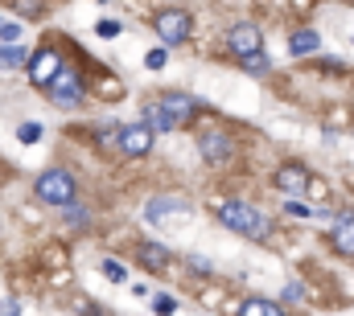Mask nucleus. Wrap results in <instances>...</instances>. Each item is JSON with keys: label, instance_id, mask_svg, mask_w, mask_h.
<instances>
[{"label": "nucleus", "instance_id": "25", "mask_svg": "<svg viewBox=\"0 0 354 316\" xmlns=\"http://www.w3.org/2000/svg\"><path fill=\"white\" fill-rule=\"evenodd\" d=\"M165 62H169L165 50H149V54H145V66H149V70H165Z\"/></svg>", "mask_w": 354, "mask_h": 316}, {"label": "nucleus", "instance_id": "16", "mask_svg": "<svg viewBox=\"0 0 354 316\" xmlns=\"http://www.w3.org/2000/svg\"><path fill=\"white\" fill-rule=\"evenodd\" d=\"M239 316H284V308H280L276 300H260V296H256V300H243V304H239Z\"/></svg>", "mask_w": 354, "mask_h": 316}, {"label": "nucleus", "instance_id": "12", "mask_svg": "<svg viewBox=\"0 0 354 316\" xmlns=\"http://www.w3.org/2000/svg\"><path fill=\"white\" fill-rule=\"evenodd\" d=\"M334 246L342 255H354V210H342L334 218Z\"/></svg>", "mask_w": 354, "mask_h": 316}, {"label": "nucleus", "instance_id": "30", "mask_svg": "<svg viewBox=\"0 0 354 316\" xmlns=\"http://www.w3.org/2000/svg\"><path fill=\"white\" fill-rule=\"evenodd\" d=\"M79 316H103V313H99L95 304H83V308H79Z\"/></svg>", "mask_w": 354, "mask_h": 316}, {"label": "nucleus", "instance_id": "11", "mask_svg": "<svg viewBox=\"0 0 354 316\" xmlns=\"http://www.w3.org/2000/svg\"><path fill=\"white\" fill-rule=\"evenodd\" d=\"M189 210H194V206H189L185 197H153V201L145 206V222H153V226H157L165 214H189Z\"/></svg>", "mask_w": 354, "mask_h": 316}, {"label": "nucleus", "instance_id": "20", "mask_svg": "<svg viewBox=\"0 0 354 316\" xmlns=\"http://www.w3.org/2000/svg\"><path fill=\"white\" fill-rule=\"evenodd\" d=\"M95 33H99V37H120V33H124V25H120L115 17H103V21L95 25Z\"/></svg>", "mask_w": 354, "mask_h": 316}, {"label": "nucleus", "instance_id": "10", "mask_svg": "<svg viewBox=\"0 0 354 316\" xmlns=\"http://www.w3.org/2000/svg\"><path fill=\"white\" fill-rule=\"evenodd\" d=\"M309 185H313V177H309V168L305 164H280L276 168V189L280 193H288V197H301V193H309Z\"/></svg>", "mask_w": 354, "mask_h": 316}, {"label": "nucleus", "instance_id": "18", "mask_svg": "<svg viewBox=\"0 0 354 316\" xmlns=\"http://www.w3.org/2000/svg\"><path fill=\"white\" fill-rule=\"evenodd\" d=\"M239 62H243V70H248V75H256V79H264L268 70H272V62H268L264 50H260V54H248V58H239Z\"/></svg>", "mask_w": 354, "mask_h": 316}, {"label": "nucleus", "instance_id": "6", "mask_svg": "<svg viewBox=\"0 0 354 316\" xmlns=\"http://www.w3.org/2000/svg\"><path fill=\"white\" fill-rule=\"evenodd\" d=\"M157 103H161V111L174 119L177 128H185V124L202 111V99H194V95H185V90H165Z\"/></svg>", "mask_w": 354, "mask_h": 316}, {"label": "nucleus", "instance_id": "26", "mask_svg": "<svg viewBox=\"0 0 354 316\" xmlns=\"http://www.w3.org/2000/svg\"><path fill=\"white\" fill-rule=\"evenodd\" d=\"M153 313H157V316L177 313V300H174V296H157V300H153Z\"/></svg>", "mask_w": 354, "mask_h": 316}, {"label": "nucleus", "instance_id": "29", "mask_svg": "<svg viewBox=\"0 0 354 316\" xmlns=\"http://www.w3.org/2000/svg\"><path fill=\"white\" fill-rule=\"evenodd\" d=\"M189 267H194V271H202V275H206V271H210V263H206V259H202V255H189Z\"/></svg>", "mask_w": 354, "mask_h": 316}, {"label": "nucleus", "instance_id": "27", "mask_svg": "<svg viewBox=\"0 0 354 316\" xmlns=\"http://www.w3.org/2000/svg\"><path fill=\"white\" fill-rule=\"evenodd\" d=\"M301 296H305V288H301V284H288V288H284V300H288V304H297Z\"/></svg>", "mask_w": 354, "mask_h": 316}, {"label": "nucleus", "instance_id": "2", "mask_svg": "<svg viewBox=\"0 0 354 316\" xmlns=\"http://www.w3.org/2000/svg\"><path fill=\"white\" fill-rule=\"evenodd\" d=\"M33 193H37V201H46V206H71L75 197H79V185H75V177L66 172V168H46L37 181H33Z\"/></svg>", "mask_w": 354, "mask_h": 316}, {"label": "nucleus", "instance_id": "23", "mask_svg": "<svg viewBox=\"0 0 354 316\" xmlns=\"http://www.w3.org/2000/svg\"><path fill=\"white\" fill-rule=\"evenodd\" d=\"M103 275H107L111 284H124V279H128V271H124V263H111V259H103Z\"/></svg>", "mask_w": 354, "mask_h": 316}, {"label": "nucleus", "instance_id": "15", "mask_svg": "<svg viewBox=\"0 0 354 316\" xmlns=\"http://www.w3.org/2000/svg\"><path fill=\"white\" fill-rule=\"evenodd\" d=\"M169 259H174V255H169L161 242H145V246H140V263H145L149 271H165V267H169Z\"/></svg>", "mask_w": 354, "mask_h": 316}, {"label": "nucleus", "instance_id": "14", "mask_svg": "<svg viewBox=\"0 0 354 316\" xmlns=\"http://www.w3.org/2000/svg\"><path fill=\"white\" fill-rule=\"evenodd\" d=\"M288 50H292L297 58H309V54H317V50H322V37H317L313 29H297V33L288 37Z\"/></svg>", "mask_w": 354, "mask_h": 316}, {"label": "nucleus", "instance_id": "24", "mask_svg": "<svg viewBox=\"0 0 354 316\" xmlns=\"http://www.w3.org/2000/svg\"><path fill=\"white\" fill-rule=\"evenodd\" d=\"M62 210H66V218H71V226H87V222H91V214L83 210V206H75V201H71V206H62Z\"/></svg>", "mask_w": 354, "mask_h": 316}, {"label": "nucleus", "instance_id": "13", "mask_svg": "<svg viewBox=\"0 0 354 316\" xmlns=\"http://www.w3.org/2000/svg\"><path fill=\"white\" fill-rule=\"evenodd\" d=\"M140 124H145L149 132H177V124L165 115V111H161V103H157V99L140 107Z\"/></svg>", "mask_w": 354, "mask_h": 316}, {"label": "nucleus", "instance_id": "17", "mask_svg": "<svg viewBox=\"0 0 354 316\" xmlns=\"http://www.w3.org/2000/svg\"><path fill=\"white\" fill-rule=\"evenodd\" d=\"M25 46L17 41V46H0V70H17V66H25Z\"/></svg>", "mask_w": 354, "mask_h": 316}, {"label": "nucleus", "instance_id": "28", "mask_svg": "<svg viewBox=\"0 0 354 316\" xmlns=\"http://www.w3.org/2000/svg\"><path fill=\"white\" fill-rule=\"evenodd\" d=\"M0 316H21V304H17V300H4V304H0Z\"/></svg>", "mask_w": 354, "mask_h": 316}, {"label": "nucleus", "instance_id": "9", "mask_svg": "<svg viewBox=\"0 0 354 316\" xmlns=\"http://www.w3.org/2000/svg\"><path fill=\"white\" fill-rule=\"evenodd\" d=\"M115 144H120V152H124V157L140 160V157H149V152H153V132H149L145 124H132V128H120Z\"/></svg>", "mask_w": 354, "mask_h": 316}, {"label": "nucleus", "instance_id": "19", "mask_svg": "<svg viewBox=\"0 0 354 316\" xmlns=\"http://www.w3.org/2000/svg\"><path fill=\"white\" fill-rule=\"evenodd\" d=\"M292 218H317V214H326V210H313V206H305V201H297V197H288V206H284Z\"/></svg>", "mask_w": 354, "mask_h": 316}, {"label": "nucleus", "instance_id": "7", "mask_svg": "<svg viewBox=\"0 0 354 316\" xmlns=\"http://www.w3.org/2000/svg\"><path fill=\"white\" fill-rule=\"evenodd\" d=\"M198 152H202V160H210V164H231L235 160V140L227 132L210 128V132L198 136Z\"/></svg>", "mask_w": 354, "mask_h": 316}, {"label": "nucleus", "instance_id": "1", "mask_svg": "<svg viewBox=\"0 0 354 316\" xmlns=\"http://www.w3.org/2000/svg\"><path fill=\"white\" fill-rule=\"evenodd\" d=\"M218 222H223L227 230H235V235L252 238V242H264V238L272 235V222H268L252 201H243V197L223 201V206H218Z\"/></svg>", "mask_w": 354, "mask_h": 316}, {"label": "nucleus", "instance_id": "3", "mask_svg": "<svg viewBox=\"0 0 354 316\" xmlns=\"http://www.w3.org/2000/svg\"><path fill=\"white\" fill-rule=\"evenodd\" d=\"M46 95H50V103L58 107V111H75L79 103H83V79H79V70H71V66H62L50 86H46Z\"/></svg>", "mask_w": 354, "mask_h": 316}, {"label": "nucleus", "instance_id": "5", "mask_svg": "<svg viewBox=\"0 0 354 316\" xmlns=\"http://www.w3.org/2000/svg\"><path fill=\"white\" fill-rule=\"evenodd\" d=\"M25 66H29V82L46 90V86H50V79H54V75H58L66 62H62V54H58L54 46H41L33 58H25Z\"/></svg>", "mask_w": 354, "mask_h": 316}, {"label": "nucleus", "instance_id": "21", "mask_svg": "<svg viewBox=\"0 0 354 316\" xmlns=\"http://www.w3.org/2000/svg\"><path fill=\"white\" fill-rule=\"evenodd\" d=\"M0 41L4 46H17L21 41V25L17 21H0Z\"/></svg>", "mask_w": 354, "mask_h": 316}, {"label": "nucleus", "instance_id": "22", "mask_svg": "<svg viewBox=\"0 0 354 316\" xmlns=\"http://www.w3.org/2000/svg\"><path fill=\"white\" fill-rule=\"evenodd\" d=\"M17 136H21V144H37V140H41V124H33V119H29V124H21V132H17Z\"/></svg>", "mask_w": 354, "mask_h": 316}, {"label": "nucleus", "instance_id": "8", "mask_svg": "<svg viewBox=\"0 0 354 316\" xmlns=\"http://www.w3.org/2000/svg\"><path fill=\"white\" fill-rule=\"evenodd\" d=\"M227 50H231L235 58H248V54H260V50H264V37H260V29H256L252 21H239V25H231V33H227Z\"/></svg>", "mask_w": 354, "mask_h": 316}, {"label": "nucleus", "instance_id": "4", "mask_svg": "<svg viewBox=\"0 0 354 316\" xmlns=\"http://www.w3.org/2000/svg\"><path fill=\"white\" fill-rule=\"evenodd\" d=\"M153 29H157V37H161L165 46H181V41L189 37L194 21H189V12H185V8H165V12H157V17H153Z\"/></svg>", "mask_w": 354, "mask_h": 316}]
</instances>
